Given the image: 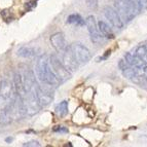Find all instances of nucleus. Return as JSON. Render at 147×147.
<instances>
[{"label":"nucleus","instance_id":"f257e3e1","mask_svg":"<svg viewBox=\"0 0 147 147\" xmlns=\"http://www.w3.org/2000/svg\"><path fill=\"white\" fill-rule=\"evenodd\" d=\"M35 72H36V76L42 84H47V86L56 88L61 84L53 72L51 64H49V57L47 55H41L37 59Z\"/></svg>","mask_w":147,"mask_h":147},{"label":"nucleus","instance_id":"f03ea898","mask_svg":"<svg viewBox=\"0 0 147 147\" xmlns=\"http://www.w3.org/2000/svg\"><path fill=\"white\" fill-rule=\"evenodd\" d=\"M23 105H24V109L26 114L29 116H34L35 114L39 112L40 106L37 101L36 93L35 90H32L30 92H26L24 97L22 98Z\"/></svg>","mask_w":147,"mask_h":147},{"label":"nucleus","instance_id":"7ed1b4c3","mask_svg":"<svg viewBox=\"0 0 147 147\" xmlns=\"http://www.w3.org/2000/svg\"><path fill=\"white\" fill-rule=\"evenodd\" d=\"M54 86H47V84H42L38 86L36 84L35 88V93H36L37 101L39 104L40 108L47 107V105L52 103L54 100V91H53Z\"/></svg>","mask_w":147,"mask_h":147},{"label":"nucleus","instance_id":"20e7f679","mask_svg":"<svg viewBox=\"0 0 147 147\" xmlns=\"http://www.w3.org/2000/svg\"><path fill=\"white\" fill-rule=\"evenodd\" d=\"M49 64L52 67L53 72L55 73V75L57 76V78L60 82H65L66 80H68L71 77V72L68 71L64 65L62 64V62L60 61V59L55 55H52L49 57Z\"/></svg>","mask_w":147,"mask_h":147},{"label":"nucleus","instance_id":"39448f33","mask_svg":"<svg viewBox=\"0 0 147 147\" xmlns=\"http://www.w3.org/2000/svg\"><path fill=\"white\" fill-rule=\"evenodd\" d=\"M70 49L73 52L74 56L76 58V61L78 62L79 65H84V64L88 63L91 60L92 56L88 47H84V44L80 42H74L70 45Z\"/></svg>","mask_w":147,"mask_h":147},{"label":"nucleus","instance_id":"423d86ee","mask_svg":"<svg viewBox=\"0 0 147 147\" xmlns=\"http://www.w3.org/2000/svg\"><path fill=\"white\" fill-rule=\"evenodd\" d=\"M61 54L62 57L60 61L62 62L64 67L70 72L77 71V69L79 68V64L76 61V58L74 56L73 52L71 51V49H70V47H67Z\"/></svg>","mask_w":147,"mask_h":147},{"label":"nucleus","instance_id":"0eeeda50","mask_svg":"<svg viewBox=\"0 0 147 147\" xmlns=\"http://www.w3.org/2000/svg\"><path fill=\"white\" fill-rule=\"evenodd\" d=\"M84 25L88 28L92 42L93 43H100L102 41V36H101V33L99 32L95 17L94 16H88L86 19V21H84Z\"/></svg>","mask_w":147,"mask_h":147},{"label":"nucleus","instance_id":"6e6552de","mask_svg":"<svg viewBox=\"0 0 147 147\" xmlns=\"http://www.w3.org/2000/svg\"><path fill=\"white\" fill-rule=\"evenodd\" d=\"M104 16H105L106 19L109 21V23H110L115 29L120 30L123 27V20L120 19L118 12L113 7H111V6H105V7H104Z\"/></svg>","mask_w":147,"mask_h":147},{"label":"nucleus","instance_id":"1a4fd4ad","mask_svg":"<svg viewBox=\"0 0 147 147\" xmlns=\"http://www.w3.org/2000/svg\"><path fill=\"white\" fill-rule=\"evenodd\" d=\"M0 96L9 102L17 97L15 93V88H13V84L8 79H3L0 82Z\"/></svg>","mask_w":147,"mask_h":147},{"label":"nucleus","instance_id":"9d476101","mask_svg":"<svg viewBox=\"0 0 147 147\" xmlns=\"http://www.w3.org/2000/svg\"><path fill=\"white\" fill-rule=\"evenodd\" d=\"M49 40H51V43H52L53 47L58 53H62L64 49L68 47L66 42V38H65V36H64V34L62 32H57V33L53 34L51 36V38H49Z\"/></svg>","mask_w":147,"mask_h":147},{"label":"nucleus","instance_id":"9b49d317","mask_svg":"<svg viewBox=\"0 0 147 147\" xmlns=\"http://www.w3.org/2000/svg\"><path fill=\"white\" fill-rule=\"evenodd\" d=\"M22 79L25 88V93L32 91V90H35V88H36V79H35L34 72L32 71V70L26 69L24 73L22 74Z\"/></svg>","mask_w":147,"mask_h":147},{"label":"nucleus","instance_id":"f8f14e48","mask_svg":"<svg viewBox=\"0 0 147 147\" xmlns=\"http://www.w3.org/2000/svg\"><path fill=\"white\" fill-rule=\"evenodd\" d=\"M13 112L11 108V102L7 106H5L3 109H1L0 112V125H8L12 123L13 120Z\"/></svg>","mask_w":147,"mask_h":147},{"label":"nucleus","instance_id":"ddd939ff","mask_svg":"<svg viewBox=\"0 0 147 147\" xmlns=\"http://www.w3.org/2000/svg\"><path fill=\"white\" fill-rule=\"evenodd\" d=\"M12 84H13L16 95L21 97V98H23L25 95V88H24V84H23L22 74H21L20 72H15V74H13V79H12Z\"/></svg>","mask_w":147,"mask_h":147},{"label":"nucleus","instance_id":"4468645a","mask_svg":"<svg viewBox=\"0 0 147 147\" xmlns=\"http://www.w3.org/2000/svg\"><path fill=\"white\" fill-rule=\"evenodd\" d=\"M97 26H98L99 32L101 33L102 36H104L107 39H114V33H113L112 29L110 28V26L107 24L104 21H99L97 23Z\"/></svg>","mask_w":147,"mask_h":147},{"label":"nucleus","instance_id":"2eb2a0df","mask_svg":"<svg viewBox=\"0 0 147 147\" xmlns=\"http://www.w3.org/2000/svg\"><path fill=\"white\" fill-rule=\"evenodd\" d=\"M17 54L22 58H33L37 55V49L31 47H22L18 49Z\"/></svg>","mask_w":147,"mask_h":147},{"label":"nucleus","instance_id":"dca6fc26","mask_svg":"<svg viewBox=\"0 0 147 147\" xmlns=\"http://www.w3.org/2000/svg\"><path fill=\"white\" fill-rule=\"evenodd\" d=\"M56 113L61 117H64V116L67 115L68 113V102L67 101H62L61 103H59L56 106V109H55Z\"/></svg>","mask_w":147,"mask_h":147},{"label":"nucleus","instance_id":"f3484780","mask_svg":"<svg viewBox=\"0 0 147 147\" xmlns=\"http://www.w3.org/2000/svg\"><path fill=\"white\" fill-rule=\"evenodd\" d=\"M67 23L71 25H76V26H84V20L78 13H72L67 18Z\"/></svg>","mask_w":147,"mask_h":147},{"label":"nucleus","instance_id":"a211bd4d","mask_svg":"<svg viewBox=\"0 0 147 147\" xmlns=\"http://www.w3.org/2000/svg\"><path fill=\"white\" fill-rule=\"evenodd\" d=\"M146 51H147V47L146 45H140L136 49L135 53L134 54L136 55L137 57L141 58V59L145 60V55H146Z\"/></svg>","mask_w":147,"mask_h":147},{"label":"nucleus","instance_id":"6ab92c4d","mask_svg":"<svg viewBox=\"0 0 147 147\" xmlns=\"http://www.w3.org/2000/svg\"><path fill=\"white\" fill-rule=\"evenodd\" d=\"M86 6L91 9H96L99 5V0H86Z\"/></svg>","mask_w":147,"mask_h":147},{"label":"nucleus","instance_id":"aec40b11","mask_svg":"<svg viewBox=\"0 0 147 147\" xmlns=\"http://www.w3.org/2000/svg\"><path fill=\"white\" fill-rule=\"evenodd\" d=\"M137 6L139 12L147 9V0H137Z\"/></svg>","mask_w":147,"mask_h":147},{"label":"nucleus","instance_id":"412c9836","mask_svg":"<svg viewBox=\"0 0 147 147\" xmlns=\"http://www.w3.org/2000/svg\"><path fill=\"white\" fill-rule=\"evenodd\" d=\"M129 67H130V65H129V63H127V62L125 61V59L119 60V62H118V68H119L121 71L125 70V69L129 68Z\"/></svg>","mask_w":147,"mask_h":147},{"label":"nucleus","instance_id":"4be33fe9","mask_svg":"<svg viewBox=\"0 0 147 147\" xmlns=\"http://www.w3.org/2000/svg\"><path fill=\"white\" fill-rule=\"evenodd\" d=\"M54 131L55 133H60V134H66V133H68V129L65 127H63V125H57L56 127H54Z\"/></svg>","mask_w":147,"mask_h":147},{"label":"nucleus","instance_id":"5701e85b","mask_svg":"<svg viewBox=\"0 0 147 147\" xmlns=\"http://www.w3.org/2000/svg\"><path fill=\"white\" fill-rule=\"evenodd\" d=\"M24 146H28V147H39L40 146V143L37 142V141H30V142L25 143Z\"/></svg>","mask_w":147,"mask_h":147},{"label":"nucleus","instance_id":"b1692460","mask_svg":"<svg viewBox=\"0 0 147 147\" xmlns=\"http://www.w3.org/2000/svg\"><path fill=\"white\" fill-rule=\"evenodd\" d=\"M12 141V138H7V139H6V142H11Z\"/></svg>","mask_w":147,"mask_h":147},{"label":"nucleus","instance_id":"393cba45","mask_svg":"<svg viewBox=\"0 0 147 147\" xmlns=\"http://www.w3.org/2000/svg\"><path fill=\"white\" fill-rule=\"evenodd\" d=\"M145 61L147 62V51H146V55H145Z\"/></svg>","mask_w":147,"mask_h":147}]
</instances>
